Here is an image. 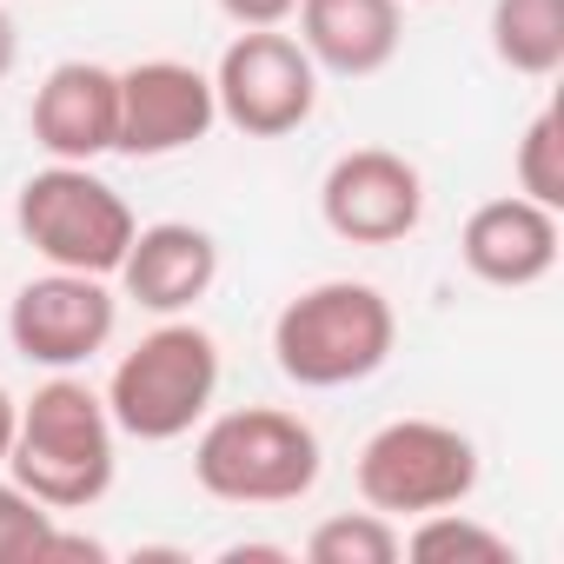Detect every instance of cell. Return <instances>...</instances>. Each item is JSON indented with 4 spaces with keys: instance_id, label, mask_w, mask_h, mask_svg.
I'll return each mask as SVG.
<instances>
[{
    "instance_id": "obj_1",
    "label": "cell",
    "mask_w": 564,
    "mask_h": 564,
    "mask_svg": "<svg viewBox=\"0 0 564 564\" xmlns=\"http://www.w3.org/2000/svg\"><path fill=\"white\" fill-rule=\"evenodd\" d=\"M113 471H120V425L87 379L54 372L47 386H34V399H21L8 478L28 485L47 511L100 505L113 491Z\"/></svg>"
},
{
    "instance_id": "obj_2",
    "label": "cell",
    "mask_w": 564,
    "mask_h": 564,
    "mask_svg": "<svg viewBox=\"0 0 564 564\" xmlns=\"http://www.w3.org/2000/svg\"><path fill=\"white\" fill-rule=\"evenodd\" d=\"M399 346V313L372 279H319L272 319V366L300 392L366 386Z\"/></svg>"
},
{
    "instance_id": "obj_3",
    "label": "cell",
    "mask_w": 564,
    "mask_h": 564,
    "mask_svg": "<svg viewBox=\"0 0 564 564\" xmlns=\"http://www.w3.org/2000/svg\"><path fill=\"white\" fill-rule=\"evenodd\" d=\"M326 471L319 432L286 405H239L199 419L193 485L219 505H300Z\"/></svg>"
},
{
    "instance_id": "obj_4",
    "label": "cell",
    "mask_w": 564,
    "mask_h": 564,
    "mask_svg": "<svg viewBox=\"0 0 564 564\" xmlns=\"http://www.w3.org/2000/svg\"><path fill=\"white\" fill-rule=\"evenodd\" d=\"M213 392H219V339L173 313L133 352H120V366L107 372L100 399H107L120 438L173 445L213 412Z\"/></svg>"
},
{
    "instance_id": "obj_5",
    "label": "cell",
    "mask_w": 564,
    "mask_h": 564,
    "mask_svg": "<svg viewBox=\"0 0 564 564\" xmlns=\"http://www.w3.org/2000/svg\"><path fill=\"white\" fill-rule=\"evenodd\" d=\"M14 226H21V239L47 265H61V272H100V279L120 272V259H127V246L140 232V219L120 199V186H107L94 166H74V160H47L41 173L21 180Z\"/></svg>"
},
{
    "instance_id": "obj_6",
    "label": "cell",
    "mask_w": 564,
    "mask_h": 564,
    "mask_svg": "<svg viewBox=\"0 0 564 564\" xmlns=\"http://www.w3.org/2000/svg\"><path fill=\"white\" fill-rule=\"evenodd\" d=\"M359 498L386 518H425L478 491V445L445 419H392L359 445Z\"/></svg>"
},
{
    "instance_id": "obj_7",
    "label": "cell",
    "mask_w": 564,
    "mask_h": 564,
    "mask_svg": "<svg viewBox=\"0 0 564 564\" xmlns=\"http://www.w3.org/2000/svg\"><path fill=\"white\" fill-rule=\"evenodd\" d=\"M213 107L246 140H286L319 107V67L300 47V34L239 28L213 67Z\"/></svg>"
},
{
    "instance_id": "obj_8",
    "label": "cell",
    "mask_w": 564,
    "mask_h": 564,
    "mask_svg": "<svg viewBox=\"0 0 564 564\" xmlns=\"http://www.w3.org/2000/svg\"><path fill=\"white\" fill-rule=\"evenodd\" d=\"M113 326H120V293H113V279H100V272L47 265L41 279H28V286L14 293V306H8V339L41 372H80L94 352L113 346Z\"/></svg>"
},
{
    "instance_id": "obj_9",
    "label": "cell",
    "mask_w": 564,
    "mask_h": 564,
    "mask_svg": "<svg viewBox=\"0 0 564 564\" xmlns=\"http://www.w3.org/2000/svg\"><path fill=\"white\" fill-rule=\"evenodd\" d=\"M319 219L346 246H399L425 219V173L392 147H352L319 180Z\"/></svg>"
},
{
    "instance_id": "obj_10",
    "label": "cell",
    "mask_w": 564,
    "mask_h": 564,
    "mask_svg": "<svg viewBox=\"0 0 564 564\" xmlns=\"http://www.w3.org/2000/svg\"><path fill=\"white\" fill-rule=\"evenodd\" d=\"M219 127L213 107V74H199L193 61H133L120 67V140L113 153L127 160H173L186 147H199Z\"/></svg>"
},
{
    "instance_id": "obj_11",
    "label": "cell",
    "mask_w": 564,
    "mask_h": 564,
    "mask_svg": "<svg viewBox=\"0 0 564 564\" xmlns=\"http://www.w3.org/2000/svg\"><path fill=\"white\" fill-rule=\"evenodd\" d=\"M28 133L47 160L94 166L120 140V74L100 61L47 67V80L34 87V107H28Z\"/></svg>"
},
{
    "instance_id": "obj_12",
    "label": "cell",
    "mask_w": 564,
    "mask_h": 564,
    "mask_svg": "<svg viewBox=\"0 0 564 564\" xmlns=\"http://www.w3.org/2000/svg\"><path fill=\"white\" fill-rule=\"evenodd\" d=\"M113 279H120V300H133L140 313H160V319L193 313L219 279V239L193 219L140 226Z\"/></svg>"
},
{
    "instance_id": "obj_13",
    "label": "cell",
    "mask_w": 564,
    "mask_h": 564,
    "mask_svg": "<svg viewBox=\"0 0 564 564\" xmlns=\"http://www.w3.org/2000/svg\"><path fill=\"white\" fill-rule=\"evenodd\" d=\"M458 259L485 286L524 293L538 279H551V265H557V213L524 193H498V199L471 206V219L458 232Z\"/></svg>"
},
{
    "instance_id": "obj_14",
    "label": "cell",
    "mask_w": 564,
    "mask_h": 564,
    "mask_svg": "<svg viewBox=\"0 0 564 564\" xmlns=\"http://www.w3.org/2000/svg\"><path fill=\"white\" fill-rule=\"evenodd\" d=\"M300 47L319 74L372 80L399 61L405 41V0H300Z\"/></svg>"
},
{
    "instance_id": "obj_15",
    "label": "cell",
    "mask_w": 564,
    "mask_h": 564,
    "mask_svg": "<svg viewBox=\"0 0 564 564\" xmlns=\"http://www.w3.org/2000/svg\"><path fill=\"white\" fill-rule=\"evenodd\" d=\"M491 54L524 80L564 67V0H491Z\"/></svg>"
},
{
    "instance_id": "obj_16",
    "label": "cell",
    "mask_w": 564,
    "mask_h": 564,
    "mask_svg": "<svg viewBox=\"0 0 564 564\" xmlns=\"http://www.w3.org/2000/svg\"><path fill=\"white\" fill-rule=\"evenodd\" d=\"M399 544H405V557H419V564H452V557H458V564H518V544H511L505 531L478 524V518L458 511V505L412 518V531H399Z\"/></svg>"
},
{
    "instance_id": "obj_17",
    "label": "cell",
    "mask_w": 564,
    "mask_h": 564,
    "mask_svg": "<svg viewBox=\"0 0 564 564\" xmlns=\"http://www.w3.org/2000/svg\"><path fill=\"white\" fill-rule=\"evenodd\" d=\"M405 557L399 544V524L386 511H339V518H319L313 538H306V564H392Z\"/></svg>"
},
{
    "instance_id": "obj_18",
    "label": "cell",
    "mask_w": 564,
    "mask_h": 564,
    "mask_svg": "<svg viewBox=\"0 0 564 564\" xmlns=\"http://www.w3.org/2000/svg\"><path fill=\"white\" fill-rule=\"evenodd\" d=\"M511 180H518L524 199H538V206H551V213L564 206V120H557V107H538L531 127L518 133Z\"/></svg>"
},
{
    "instance_id": "obj_19",
    "label": "cell",
    "mask_w": 564,
    "mask_h": 564,
    "mask_svg": "<svg viewBox=\"0 0 564 564\" xmlns=\"http://www.w3.org/2000/svg\"><path fill=\"white\" fill-rule=\"evenodd\" d=\"M61 511H47L28 485H14L0 471V564H41V544L54 531Z\"/></svg>"
},
{
    "instance_id": "obj_20",
    "label": "cell",
    "mask_w": 564,
    "mask_h": 564,
    "mask_svg": "<svg viewBox=\"0 0 564 564\" xmlns=\"http://www.w3.org/2000/svg\"><path fill=\"white\" fill-rule=\"evenodd\" d=\"M300 0H219V14L232 28H286Z\"/></svg>"
},
{
    "instance_id": "obj_21",
    "label": "cell",
    "mask_w": 564,
    "mask_h": 564,
    "mask_svg": "<svg viewBox=\"0 0 564 564\" xmlns=\"http://www.w3.org/2000/svg\"><path fill=\"white\" fill-rule=\"evenodd\" d=\"M286 557H293L286 544H259V538H252V544H226V551H219V564H286Z\"/></svg>"
},
{
    "instance_id": "obj_22",
    "label": "cell",
    "mask_w": 564,
    "mask_h": 564,
    "mask_svg": "<svg viewBox=\"0 0 564 564\" xmlns=\"http://www.w3.org/2000/svg\"><path fill=\"white\" fill-rule=\"evenodd\" d=\"M14 419H21V399L0 386V471H8V452H14Z\"/></svg>"
},
{
    "instance_id": "obj_23",
    "label": "cell",
    "mask_w": 564,
    "mask_h": 564,
    "mask_svg": "<svg viewBox=\"0 0 564 564\" xmlns=\"http://www.w3.org/2000/svg\"><path fill=\"white\" fill-rule=\"evenodd\" d=\"M14 61H21V28H14L8 14H0V80L14 74Z\"/></svg>"
}]
</instances>
